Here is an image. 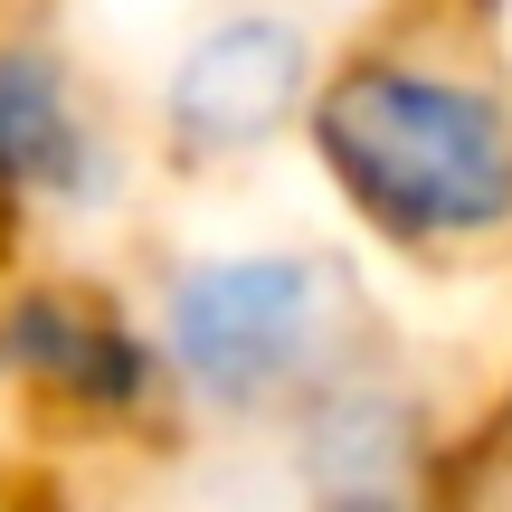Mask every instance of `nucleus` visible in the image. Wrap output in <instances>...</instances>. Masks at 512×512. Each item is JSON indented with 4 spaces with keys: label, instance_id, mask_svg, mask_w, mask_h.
<instances>
[{
    "label": "nucleus",
    "instance_id": "obj_1",
    "mask_svg": "<svg viewBox=\"0 0 512 512\" xmlns=\"http://www.w3.org/2000/svg\"><path fill=\"white\" fill-rule=\"evenodd\" d=\"M294 171L332 238L389 275L512 266V38L503 0H380L323 48Z\"/></svg>",
    "mask_w": 512,
    "mask_h": 512
},
{
    "label": "nucleus",
    "instance_id": "obj_9",
    "mask_svg": "<svg viewBox=\"0 0 512 512\" xmlns=\"http://www.w3.org/2000/svg\"><path fill=\"white\" fill-rule=\"evenodd\" d=\"M10 437L19 427H10V408H0V512H10Z\"/></svg>",
    "mask_w": 512,
    "mask_h": 512
},
{
    "label": "nucleus",
    "instance_id": "obj_2",
    "mask_svg": "<svg viewBox=\"0 0 512 512\" xmlns=\"http://www.w3.org/2000/svg\"><path fill=\"white\" fill-rule=\"evenodd\" d=\"M143 313L190 427L275 437L313 389L380 351V285L313 228H200L143 266Z\"/></svg>",
    "mask_w": 512,
    "mask_h": 512
},
{
    "label": "nucleus",
    "instance_id": "obj_6",
    "mask_svg": "<svg viewBox=\"0 0 512 512\" xmlns=\"http://www.w3.org/2000/svg\"><path fill=\"white\" fill-rule=\"evenodd\" d=\"M275 446L294 512H475V427L389 342L313 389Z\"/></svg>",
    "mask_w": 512,
    "mask_h": 512
},
{
    "label": "nucleus",
    "instance_id": "obj_4",
    "mask_svg": "<svg viewBox=\"0 0 512 512\" xmlns=\"http://www.w3.org/2000/svg\"><path fill=\"white\" fill-rule=\"evenodd\" d=\"M323 48L332 38L304 0H200L133 86L152 171L181 190H238L294 162Z\"/></svg>",
    "mask_w": 512,
    "mask_h": 512
},
{
    "label": "nucleus",
    "instance_id": "obj_5",
    "mask_svg": "<svg viewBox=\"0 0 512 512\" xmlns=\"http://www.w3.org/2000/svg\"><path fill=\"white\" fill-rule=\"evenodd\" d=\"M152 181V152L133 105L105 86L57 10L0 0V200L19 238L76 256L86 238L133 219Z\"/></svg>",
    "mask_w": 512,
    "mask_h": 512
},
{
    "label": "nucleus",
    "instance_id": "obj_8",
    "mask_svg": "<svg viewBox=\"0 0 512 512\" xmlns=\"http://www.w3.org/2000/svg\"><path fill=\"white\" fill-rule=\"evenodd\" d=\"M10 256H29V238H19V219H10V200H0V266Z\"/></svg>",
    "mask_w": 512,
    "mask_h": 512
},
{
    "label": "nucleus",
    "instance_id": "obj_3",
    "mask_svg": "<svg viewBox=\"0 0 512 512\" xmlns=\"http://www.w3.org/2000/svg\"><path fill=\"white\" fill-rule=\"evenodd\" d=\"M0 408L19 437L48 446H152L162 427H181L143 285L48 247L10 256L0 266Z\"/></svg>",
    "mask_w": 512,
    "mask_h": 512
},
{
    "label": "nucleus",
    "instance_id": "obj_7",
    "mask_svg": "<svg viewBox=\"0 0 512 512\" xmlns=\"http://www.w3.org/2000/svg\"><path fill=\"white\" fill-rule=\"evenodd\" d=\"M475 512H512V370L475 427Z\"/></svg>",
    "mask_w": 512,
    "mask_h": 512
}]
</instances>
